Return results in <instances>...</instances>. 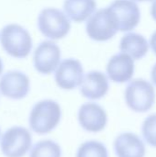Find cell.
Listing matches in <instances>:
<instances>
[{
  "label": "cell",
  "mask_w": 156,
  "mask_h": 157,
  "mask_svg": "<svg viewBox=\"0 0 156 157\" xmlns=\"http://www.w3.org/2000/svg\"><path fill=\"white\" fill-rule=\"evenodd\" d=\"M107 74L108 78L115 83H126L130 81L134 75V61L125 52H120L113 55L107 65Z\"/></svg>",
  "instance_id": "13"
},
{
  "label": "cell",
  "mask_w": 156,
  "mask_h": 157,
  "mask_svg": "<svg viewBox=\"0 0 156 157\" xmlns=\"http://www.w3.org/2000/svg\"><path fill=\"white\" fill-rule=\"evenodd\" d=\"M76 157H108V152L101 142L87 141L79 146Z\"/></svg>",
  "instance_id": "18"
},
{
  "label": "cell",
  "mask_w": 156,
  "mask_h": 157,
  "mask_svg": "<svg viewBox=\"0 0 156 157\" xmlns=\"http://www.w3.org/2000/svg\"><path fill=\"white\" fill-rule=\"evenodd\" d=\"M38 28L45 37L51 40H60L69 33L71 23L63 11L48 7L40 11L38 17Z\"/></svg>",
  "instance_id": "4"
},
{
  "label": "cell",
  "mask_w": 156,
  "mask_h": 157,
  "mask_svg": "<svg viewBox=\"0 0 156 157\" xmlns=\"http://www.w3.org/2000/svg\"><path fill=\"white\" fill-rule=\"evenodd\" d=\"M29 157H62V148L54 141L42 140L30 149Z\"/></svg>",
  "instance_id": "17"
},
{
  "label": "cell",
  "mask_w": 156,
  "mask_h": 157,
  "mask_svg": "<svg viewBox=\"0 0 156 157\" xmlns=\"http://www.w3.org/2000/svg\"><path fill=\"white\" fill-rule=\"evenodd\" d=\"M142 133L147 144L156 147V113L148 116L144 120L142 127Z\"/></svg>",
  "instance_id": "19"
},
{
  "label": "cell",
  "mask_w": 156,
  "mask_h": 157,
  "mask_svg": "<svg viewBox=\"0 0 156 157\" xmlns=\"http://www.w3.org/2000/svg\"><path fill=\"white\" fill-rule=\"evenodd\" d=\"M29 89V78L20 71H8L0 78V93L7 98L22 99L28 96Z\"/></svg>",
  "instance_id": "8"
},
{
  "label": "cell",
  "mask_w": 156,
  "mask_h": 157,
  "mask_svg": "<svg viewBox=\"0 0 156 157\" xmlns=\"http://www.w3.org/2000/svg\"><path fill=\"white\" fill-rule=\"evenodd\" d=\"M61 56V50L55 42L44 40L38 45L34 52V67L40 74L50 75L59 65Z\"/></svg>",
  "instance_id": "7"
},
{
  "label": "cell",
  "mask_w": 156,
  "mask_h": 157,
  "mask_svg": "<svg viewBox=\"0 0 156 157\" xmlns=\"http://www.w3.org/2000/svg\"><path fill=\"white\" fill-rule=\"evenodd\" d=\"M114 151L117 157H144L145 145L132 132L120 134L114 142Z\"/></svg>",
  "instance_id": "14"
},
{
  "label": "cell",
  "mask_w": 156,
  "mask_h": 157,
  "mask_svg": "<svg viewBox=\"0 0 156 157\" xmlns=\"http://www.w3.org/2000/svg\"><path fill=\"white\" fill-rule=\"evenodd\" d=\"M96 8L95 0H65L63 3L65 15L77 23L86 20Z\"/></svg>",
  "instance_id": "16"
},
{
  "label": "cell",
  "mask_w": 156,
  "mask_h": 157,
  "mask_svg": "<svg viewBox=\"0 0 156 157\" xmlns=\"http://www.w3.org/2000/svg\"><path fill=\"white\" fill-rule=\"evenodd\" d=\"M150 45L152 47V50L156 54V31L154 32V34L152 35V37L150 39Z\"/></svg>",
  "instance_id": "20"
},
{
  "label": "cell",
  "mask_w": 156,
  "mask_h": 157,
  "mask_svg": "<svg viewBox=\"0 0 156 157\" xmlns=\"http://www.w3.org/2000/svg\"><path fill=\"white\" fill-rule=\"evenodd\" d=\"M82 96L90 100H97L104 98L109 89L108 76L99 71L88 72L80 84Z\"/></svg>",
  "instance_id": "12"
},
{
  "label": "cell",
  "mask_w": 156,
  "mask_h": 157,
  "mask_svg": "<svg viewBox=\"0 0 156 157\" xmlns=\"http://www.w3.org/2000/svg\"><path fill=\"white\" fill-rule=\"evenodd\" d=\"M120 50L121 52L129 54L133 60H140L147 54L149 44L143 35L135 32H130L121 38Z\"/></svg>",
  "instance_id": "15"
},
{
  "label": "cell",
  "mask_w": 156,
  "mask_h": 157,
  "mask_svg": "<svg viewBox=\"0 0 156 157\" xmlns=\"http://www.w3.org/2000/svg\"><path fill=\"white\" fill-rule=\"evenodd\" d=\"M78 122L82 129L88 132H99L107 126L108 115L100 105L88 102L80 107L78 110Z\"/></svg>",
  "instance_id": "10"
},
{
  "label": "cell",
  "mask_w": 156,
  "mask_h": 157,
  "mask_svg": "<svg viewBox=\"0 0 156 157\" xmlns=\"http://www.w3.org/2000/svg\"><path fill=\"white\" fill-rule=\"evenodd\" d=\"M32 136L30 132L21 126L7 129L1 137L0 148L6 157H23L30 151Z\"/></svg>",
  "instance_id": "6"
},
{
  "label": "cell",
  "mask_w": 156,
  "mask_h": 157,
  "mask_svg": "<svg viewBox=\"0 0 156 157\" xmlns=\"http://www.w3.org/2000/svg\"><path fill=\"white\" fill-rule=\"evenodd\" d=\"M84 77L82 63L74 58H68L59 63L55 72L57 86L64 90H73L80 86Z\"/></svg>",
  "instance_id": "9"
},
{
  "label": "cell",
  "mask_w": 156,
  "mask_h": 157,
  "mask_svg": "<svg viewBox=\"0 0 156 157\" xmlns=\"http://www.w3.org/2000/svg\"><path fill=\"white\" fill-rule=\"evenodd\" d=\"M151 15L153 17V18L156 21V0L154 1L152 6H151Z\"/></svg>",
  "instance_id": "21"
},
{
  "label": "cell",
  "mask_w": 156,
  "mask_h": 157,
  "mask_svg": "<svg viewBox=\"0 0 156 157\" xmlns=\"http://www.w3.org/2000/svg\"><path fill=\"white\" fill-rule=\"evenodd\" d=\"M0 39L5 52L14 58H26L32 50L31 35L18 24L12 23L5 26L1 30Z\"/></svg>",
  "instance_id": "2"
},
{
  "label": "cell",
  "mask_w": 156,
  "mask_h": 157,
  "mask_svg": "<svg viewBox=\"0 0 156 157\" xmlns=\"http://www.w3.org/2000/svg\"><path fill=\"white\" fill-rule=\"evenodd\" d=\"M0 136H1V130H0Z\"/></svg>",
  "instance_id": "25"
},
{
  "label": "cell",
  "mask_w": 156,
  "mask_h": 157,
  "mask_svg": "<svg viewBox=\"0 0 156 157\" xmlns=\"http://www.w3.org/2000/svg\"><path fill=\"white\" fill-rule=\"evenodd\" d=\"M151 78H152L153 83L156 86V63L154 65V67H153V69H152V72H151Z\"/></svg>",
  "instance_id": "22"
},
{
  "label": "cell",
  "mask_w": 156,
  "mask_h": 157,
  "mask_svg": "<svg viewBox=\"0 0 156 157\" xmlns=\"http://www.w3.org/2000/svg\"><path fill=\"white\" fill-rule=\"evenodd\" d=\"M61 119L60 104L52 99H43L32 107L29 116V125L35 133L44 135L52 132L59 125Z\"/></svg>",
  "instance_id": "1"
},
{
  "label": "cell",
  "mask_w": 156,
  "mask_h": 157,
  "mask_svg": "<svg viewBox=\"0 0 156 157\" xmlns=\"http://www.w3.org/2000/svg\"><path fill=\"white\" fill-rule=\"evenodd\" d=\"M88 37L96 41H107L118 32V21L112 10L108 6L93 13L86 25Z\"/></svg>",
  "instance_id": "3"
},
{
  "label": "cell",
  "mask_w": 156,
  "mask_h": 157,
  "mask_svg": "<svg viewBox=\"0 0 156 157\" xmlns=\"http://www.w3.org/2000/svg\"><path fill=\"white\" fill-rule=\"evenodd\" d=\"M3 70H4V63H3L2 59L0 58V75L3 73Z\"/></svg>",
  "instance_id": "23"
},
{
  "label": "cell",
  "mask_w": 156,
  "mask_h": 157,
  "mask_svg": "<svg viewBox=\"0 0 156 157\" xmlns=\"http://www.w3.org/2000/svg\"><path fill=\"white\" fill-rule=\"evenodd\" d=\"M125 100L128 107L133 111L146 112L153 108L155 102L154 88L144 79H134L126 87Z\"/></svg>",
  "instance_id": "5"
},
{
  "label": "cell",
  "mask_w": 156,
  "mask_h": 157,
  "mask_svg": "<svg viewBox=\"0 0 156 157\" xmlns=\"http://www.w3.org/2000/svg\"><path fill=\"white\" fill-rule=\"evenodd\" d=\"M108 7L116 16L119 30L131 31L139 24L141 12L134 1L114 0Z\"/></svg>",
  "instance_id": "11"
},
{
  "label": "cell",
  "mask_w": 156,
  "mask_h": 157,
  "mask_svg": "<svg viewBox=\"0 0 156 157\" xmlns=\"http://www.w3.org/2000/svg\"><path fill=\"white\" fill-rule=\"evenodd\" d=\"M137 2H150V1H154V0H135Z\"/></svg>",
  "instance_id": "24"
}]
</instances>
